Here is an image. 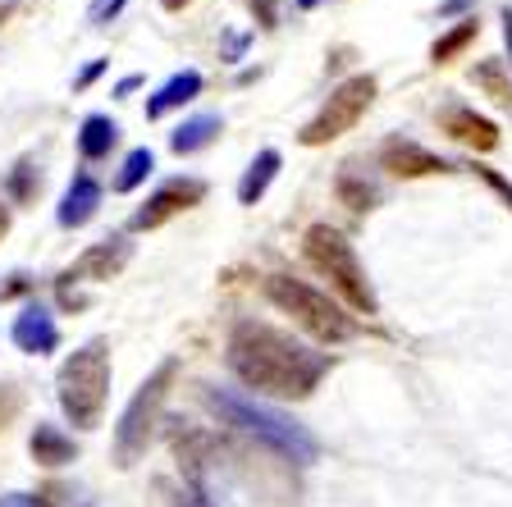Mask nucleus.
Returning <instances> with one entry per match:
<instances>
[{"instance_id": "nucleus-1", "label": "nucleus", "mask_w": 512, "mask_h": 507, "mask_svg": "<svg viewBox=\"0 0 512 507\" xmlns=\"http://www.w3.org/2000/svg\"><path fill=\"white\" fill-rule=\"evenodd\" d=\"M229 370L256 393H270V398H307L325 370H330V357L325 352L302 348L298 338L279 334V329L261 325V320H238L229 329Z\"/></svg>"}, {"instance_id": "nucleus-2", "label": "nucleus", "mask_w": 512, "mask_h": 507, "mask_svg": "<svg viewBox=\"0 0 512 507\" xmlns=\"http://www.w3.org/2000/svg\"><path fill=\"white\" fill-rule=\"evenodd\" d=\"M202 398L224 425H234V430H243V434H252V439H261V444H270L279 457H288V462H311V457H316V439H311L293 416L275 412V407H261V402L247 398V393L215 389V384H206Z\"/></svg>"}, {"instance_id": "nucleus-3", "label": "nucleus", "mask_w": 512, "mask_h": 507, "mask_svg": "<svg viewBox=\"0 0 512 507\" xmlns=\"http://www.w3.org/2000/svg\"><path fill=\"white\" fill-rule=\"evenodd\" d=\"M55 393H60V412L69 416V425L78 430H96L106 416L110 398V343L92 338L78 352H69L55 375Z\"/></svg>"}, {"instance_id": "nucleus-4", "label": "nucleus", "mask_w": 512, "mask_h": 507, "mask_svg": "<svg viewBox=\"0 0 512 507\" xmlns=\"http://www.w3.org/2000/svg\"><path fill=\"white\" fill-rule=\"evenodd\" d=\"M302 256L311 261L320 279H330V288L348 302L352 311H362V316H375V293H371V279H366L362 261L352 252V243L343 238L339 229L330 224H311L307 238H302Z\"/></svg>"}, {"instance_id": "nucleus-5", "label": "nucleus", "mask_w": 512, "mask_h": 507, "mask_svg": "<svg viewBox=\"0 0 512 507\" xmlns=\"http://www.w3.org/2000/svg\"><path fill=\"white\" fill-rule=\"evenodd\" d=\"M174 375H179V361H160L156 375H147L142 389L133 393V402L124 407L119 430H115V462L119 466H133L142 453H147L151 434H156V421H160V407H165V398H170Z\"/></svg>"}, {"instance_id": "nucleus-6", "label": "nucleus", "mask_w": 512, "mask_h": 507, "mask_svg": "<svg viewBox=\"0 0 512 507\" xmlns=\"http://www.w3.org/2000/svg\"><path fill=\"white\" fill-rule=\"evenodd\" d=\"M266 297L284 311V316L298 320L311 338H320V343H343V338H352V329H357L339 307H334L330 297L316 293V288H307L302 279L266 275Z\"/></svg>"}, {"instance_id": "nucleus-7", "label": "nucleus", "mask_w": 512, "mask_h": 507, "mask_svg": "<svg viewBox=\"0 0 512 507\" xmlns=\"http://www.w3.org/2000/svg\"><path fill=\"white\" fill-rule=\"evenodd\" d=\"M375 92H380V83H375L371 74H352L348 83L334 87L330 101H325V106H320L316 115L302 124L298 142H302V147H325V142L343 138V133H348V128H357V119L371 110Z\"/></svg>"}, {"instance_id": "nucleus-8", "label": "nucleus", "mask_w": 512, "mask_h": 507, "mask_svg": "<svg viewBox=\"0 0 512 507\" xmlns=\"http://www.w3.org/2000/svg\"><path fill=\"white\" fill-rule=\"evenodd\" d=\"M206 197V183L197 179H170V183H160L156 192L147 197V206H138L133 211V220H128V229H160L165 220H174L179 211H188V206H197V201Z\"/></svg>"}, {"instance_id": "nucleus-9", "label": "nucleus", "mask_w": 512, "mask_h": 507, "mask_svg": "<svg viewBox=\"0 0 512 507\" xmlns=\"http://www.w3.org/2000/svg\"><path fill=\"white\" fill-rule=\"evenodd\" d=\"M380 165L389 169V174H398V179H421V174H448V160L435 156V151L426 147H416V142L407 138H389L380 147Z\"/></svg>"}, {"instance_id": "nucleus-10", "label": "nucleus", "mask_w": 512, "mask_h": 507, "mask_svg": "<svg viewBox=\"0 0 512 507\" xmlns=\"http://www.w3.org/2000/svg\"><path fill=\"white\" fill-rule=\"evenodd\" d=\"M128 252H133V247H128L124 238H106V243L87 247V252L74 261V270H64V279H87V284H106V279H115L119 270L128 265Z\"/></svg>"}, {"instance_id": "nucleus-11", "label": "nucleus", "mask_w": 512, "mask_h": 507, "mask_svg": "<svg viewBox=\"0 0 512 507\" xmlns=\"http://www.w3.org/2000/svg\"><path fill=\"white\" fill-rule=\"evenodd\" d=\"M14 343H19V352H32V357H46V352H55V343H60V329H55V316L46 307H23L19 320H14Z\"/></svg>"}, {"instance_id": "nucleus-12", "label": "nucleus", "mask_w": 512, "mask_h": 507, "mask_svg": "<svg viewBox=\"0 0 512 507\" xmlns=\"http://www.w3.org/2000/svg\"><path fill=\"white\" fill-rule=\"evenodd\" d=\"M444 133L448 138H458L462 147H471V151H494L499 147V124L485 119V115H476V110H467V106L444 110Z\"/></svg>"}, {"instance_id": "nucleus-13", "label": "nucleus", "mask_w": 512, "mask_h": 507, "mask_svg": "<svg viewBox=\"0 0 512 507\" xmlns=\"http://www.w3.org/2000/svg\"><path fill=\"white\" fill-rule=\"evenodd\" d=\"M96 206H101V183H96L92 174H74V183H69L60 197L55 220H60L64 229H83V224L96 215Z\"/></svg>"}, {"instance_id": "nucleus-14", "label": "nucleus", "mask_w": 512, "mask_h": 507, "mask_svg": "<svg viewBox=\"0 0 512 507\" xmlns=\"http://www.w3.org/2000/svg\"><path fill=\"white\" fill-rule=\"evenodd\" d=\"M197 92H202V74H197V69H183V74H174L165 87H156V96L147 101V119H160V115H170V110L188 106Z\"/></svg>"}, {"instance_id": "nucleus-15", "label": "nucleus", "mask_w": 512, "mask_h": 507, "mask_svg": "<svg viewBox=\"0 0 512 507\" xmlns=\"http://www.w3.org/2000/svg\"><path fill=\"white\" fill-rule=\"evenodd\" d=\"M275 174H279V151L266 147L261 156L252 160V165H247L243 183H238V201H243V206H256V201L266 197L270 183H275Z\"/></svg>"}, {"instance_id": "nucleus-16", "label": "nucleus", "mask_w": 512, "mask_h": 507, "mask_svg": "<svg viewBox=\"0 0 512 507\" xmlns=\"http://www.w3.org/2000/svg\"><path fill=\"white\" fill-rule=\"evenodd\" d=\"M119 142V124L110 115H87L83 128H78V151H83V160H101L110 156V147Z\"/></svg>"}, {"instance_id": "nucleus-17", "label": "nucleus", "mask_w": 512, "mask_h": 507, "mask_svg": "<svg viewBox=\"0 0 512 507\" xmlns=\"http://www.w3.org/2000/svg\"><path fill=\"white\" fill-rule=\"evenodd\" d=\"M32 457L42 466H64V462H74V439L60 430V425H37L32 430Z\"/></svg>"}, {"instance_id": "nucleus-18", "label": "nucleus", "mask_w": 512, "mask_h": 507, "mask_svg": "<svg viewBox=\"0 0 512 507\" xmlns=\"http://www.w3.org/2000/svg\"><path fill=\"white\" fill-rule=\"evenodd\" d=\"M215 133H220V115H197V119H188V124L174 128L170 147L179 151V156H192V151H202Z\"/></svg>"}, {"instance_id": "nucleus-19", "label": "nucleus", "mask_w": 512, "mask_h": 507, "mask_svg": "<svg viewBox=\"0 0 512 507\" xmlns=\"http://www.w3.org/2000/svg\"><path fill=\"white\" fill-rule=\"evenodd\" d=\"M476 32H480V23H476V19H462L458 28H448L444 37H439L435 46H430V60H435V64H448L453 55H462L471 42H476Z\"/></svg>"}, {"instance_id": "nucleus-20", "label": "nucleus", "mask_w": 512, "mask_h": 507, "mask_svg": "<svg viewBox=\"0 0 512 507\" xmlns=\"http://www.w3.org/2000/svg\"><path fill=\"white\" fill-rule=\"evenodd\" d=\"M471 83L476 87H485V92L494 96V101H503V106H512V83L503 78V64L499 60H485V64H476L471 69Z\"/></svg>"}, {"instance_id": "nucleus-21", "label": "nucleus", "mask_w": 512, "mask_h": 507, "mask_svg": "<svg viewBox=\"0 0 512 507\" xmlns=\"http://www.w3.org/2000/svg\"><path fill=\"white\" fill-rule=\"evenodd\" d=\"M151 169H156V156H151L147 147H138V151H128V160H124V169H119V179H115V192H133L142 179H147Z\"/></svg>"}, {"instance_id": "nucleus-22", "label": "nucleus", "mask_w": 512, "mask_h": 507, "mask_svg": "<svg viewBox=\"0 0 512 507\" xmlns=\"http://www.w3.org/2000/svg\"><path fill=\"white\" fill-rule=\"evenodd\" d=\"M339 197H343V206H352V211H371L375 188L362 183L357 174H339Z\"/></svg>"}, {"instance_id": "nucleus-23", "label": "nucleus", "mask_w": 512, "mask_h": 507, "mask_svg": "<svg viewBox=\"0 0 512 507\" xmlns=\"http://www.w3.org/2000/svg\"><path fill=\"white\" fill-rule=\"evenodd\" d=\"M10 192H14V201H32V192H37V169H32L28 160H19V165H14Z\"/></svg>"}, {"instance_id": "nucleus-24", "label": "nucleus", "mask_w": 512, "mask_h": 507, "mask_svg": "<svg viewBox=\"0 0 512 507\" xmlns=\"http://www.w3.org/2000/svg\"><path fill=\"white\" fill-rule=\"evenodd\" d=\"M247 5H252V14H256V23H261V28H275L279 0H247Z\"/></svg>"}, {"instance_id": "nucleus-25", "label": "nucleus", "mask_w": 512, "mask_h": 507, "mask_svg": "<svg viewBox=\"0 0 512 507\" xmlns=\"http://www.w3.org/2000/svg\"><path fill=\"white\" fill-rule=\"evenodd\" d=\"M476 174H480V179H485V183H490L494 192H499V197H503V206H512V183L503 179V174H494V169H485V165H476Z\"/></svg>"}, {"instance_id": "nucleus-26", "label": "nucleus", "mask_w": 512, "mask_h": 507, "mask_svg": "<svg viewBox=\"0 0 512 507\" xmlns=\"http://www.w3.org/2000/svg\"><path fill=\"white\" fill-rule=\"evenodd\" d=\"M0 507H51L46 498H32V494H10V498H0Z\"/></svg>"}, {"instance_id": "nucleus-27", "label": "nucleus", "mask_w": 512, "mask_h": 507, "mask_svg": "<svg viewBox=\"0 0 512 507\" xmlns=\"http://www.w3.org/2000/svg\"><path fill=\"white\" fill-rule=\"evenodd\" d=\"M101 69H106V60H92L83 69V74H78V87H87V83H96V78H101Z\"/></svg>"}, {"instance_id": "nucleus-28", "label": "nucleus", "mask_w": 512, "mask_h": 507, "mask_svg": "<svg viewBox=\"0 0 512 507\" xmlns=\"http://www.w3.org/2000/svg\"><path fill=\"white\" fill-rule=\"evenodd\" d=\"M503 42H508V55H512V5H503Z\"/></svg>"}, {"instance_id": "nucleus-29", "label": "nucleus", "mask_w": 512, "mask_h": 507, "mask_svg": "<svg viewBox=\"0 0 512 507\" xmlns=\"http://www.w3.org/2000/svg\"><path fill=\"white\" fill-rule=\"evenodd\" d=\"M138 83H142V78H138V74H128V78H119L115 96H128V92H133V87H138Z\"/></svg>"}, {"instance_id": "nucleus-30", "label": "nucleus", "mask_w": 512, "mask_h": 507, "mask_svg": "<svg viewBox=\"0 0 512 507\" xmlns=\"http://www.w3.org/2000/svg\"><path fill=\"white\" fill-rule=\"evenodd\" d=\"M471 0H444V5H439V14H458V10H467Z\"/></svg>"}, {"instance_id": "nucleus-31", "label": "nucleus", "mask_w": 512, "mask_h": 507, "mask_svg": "<svg viewBox=\"0 0 512 507\" xmlns=\"http://www.w3.org/2000/svg\"><path fill=\"white\" fill-rule=\"evenodd\" d=\"M124 5H128V0H106V10H101V19H115V14L124 10Z\"/></svg>"}, {"instance_id": "nucleus-32", "label": "nucleus", "mask_w": 512, "mask_h": 507, "mask_svg": "<svg viewBox=\"0 0 512 507\" xmlns=\"http://www.w3.org/2000/svg\"><path fill=\"white\" fill-rule=\"evenodd\" d=\"M5 233H10V211L0 206V238H5Z\"/></svg>"}, {"instance_id": "nucleus-33", "label": "nucleus", "mask_w": 512, "mask_h": 507, "mask_svg": "<svg viewBox=\"0 0 512 507\" xmlns=\"http://www.w3.org/2000/svg\"><path fill=\"white\" fill-rule=\"evenodd\" d=\"M160 5H165V10L174 14V10H183V5H192V0H160Z\"/></svg>"}, {"instance_id": "nucleus-34", "label": "nucleus", "mask_w": 512, "mask_h": 507, "mask_svg": "<svg viewBox=\"0 0 512 507\" xmlns=\"http://www.w3.org/2000/svg\"><path fill=\"white\" fill-rule=\"evenodd\" d=\"M320 0H298V10H316Z\"/></svg>"}]
</instances>
